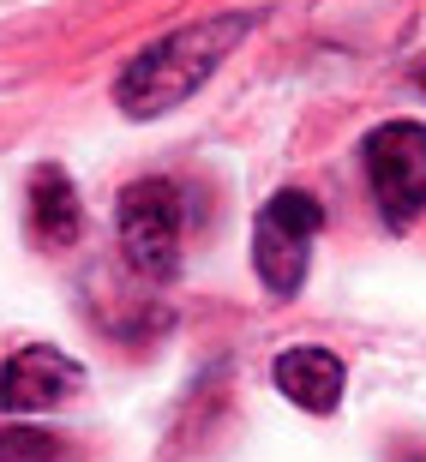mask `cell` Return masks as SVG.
<instances>
[{
	"label": "cell",
	"mask_w": 426,
	"mask_h": 462,
	"mask_svg": "<svg viewBox=\"0 0 426 462\" xmlns=\"http://www.w3.org/2000/svg\"><path fill=\"white\" fill-rule=\"evenodd\" d=\"M253 24H258V13H217V18H199V24L156 36L151 49L133 54L126 72H120V85H115L120 115L156 120L169 108H181L192 90H205L217 79V67L253 36Z\"/></svg>",
	"instance_id": "cell-1"
},
{
	"label": "cell",
	"mask_w": 426,
	"mask_h": 462,
	"mask_svg": "<svg viewBox=\"0 0 426 462\" xmlns=\"http://www.w3.org/2000/svg\"><path fill=\"white\" fill-rule=\"evenodd\" d=\"M324 228V210L312 192H276L253 223V271L271 294H294L307 282L312 264V235Z\"/></svg>",
	"instance_id": "cell-2"
},
{
	"label": "cell",
	"mask_w": 426,
	"mask_h": 462,
	"mask_svg": "<svg viewBox=\"0 0 426 462\" xmlns=\"http://www.w3.org/2000/svg\"><path fill=\"white\" fill-rule=\"evenodd\" d=\"M366 180L391 228H409L426 210V126L421 120H384L366 133Z\"/></svg>",
	"instance_id": "cell-3"
},
{
	"label": "cell",
	"mask_w": 426,
	"mask_h": 462,
	"mask_svg": "<svg viewBox=\"0 0 426 462\" xmlns=\"http://www.w3.org/2000/svg\"><path fill=\"white\" fill-rule=\"evenodd\" d=\"M115 223H120V253L138 276L162 282L181 271V192L169 180H133L120 192Z\"/></svg>",
	"instance_id": "cell-4"
},
{
	"label": "cell",
	"mask_w": 426,
	"mask_h": 462,
	"mask_svg": "<svg viewBox=\"0 0 426 462\" xmlns=\"http://www.w3.org/2000/svg\"><path fill=\"white\" fill-rule=\"evenodd\" d=\"M85 384V366L72 355L49 343H31L18 348L6 366H0V414H42V409H60L72 391Z\"/></svg>",
	"instance_id": "cell-5"
},
{
	"label": "cell",
	"mask_w": 426,
	"mask_h": 462,
	"mask_svg": "<svg viewBox=\"0 0 426 462\" xmlns=\"http://www.w3.org/2000/svg\"><path fill=\"white\" fill-rule=\"evenodd\" d=\"M271 378L276 391L289 396L294 409L307 414H330L342 402V384H348V366H342L330 348H282L271 360Z\"/></svg>",
	"instance_id": "cell-6"
},
{
	"label": "cell",
	"mask_w": 426,
	"mask_h": 462,
	"mask_svg": "<svg viewBox=\"0 0 426 462\" xmlns=\"http://www.w3.org/2000/svg\"><path fill=\"white\" fill-rule=\"evenodd\" d=\"M24 210H31L36 246H54V253H60V246H72V240H79V228H85V210H79V192H72L67 169H36Z\"/></svg>",
	"instance_id": "cell-7"
},
{
	"label": "cell",
	"mask_w": 426,
	"mask_h": 462,
	"mask_svg": "<svg viewBox=\"0 0 426 462\" xmlns=\"http://www.w3.org/2000/svg\"><path fill=\"white\" fill-rule=\"evenodd\" d=\"M60 439L42 427H0V462H54Z\"/></svg>",
	"instance_id": "cell-8"
},
{
	"label": "cell",
	"mask_w": 426,
	"mask_h": 462,
	"mask_svg": "<svg viewBox=\"0 0 426 462\" xmlns=\"http://www.w3.org/2000/svg\"><path fill=\"white\" fill-rule=\"evenodd\" d=\"M414 85H421V90H426V60H421V72H414Z\"/></svg>",
	"instance_id": "cell-9"
}]
</instances>
